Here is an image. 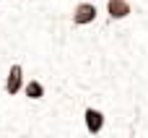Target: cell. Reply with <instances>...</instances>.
Here are the masks:
<instances>
[{"mask_svg":"<svg viewBox=\"0 0 148 138\" xmlns=\"http://www.w3.org/2000/svg\"><path fill=\"white\" fill-rule=\"evenodd\" d=\"M96 16H99V8L91 0H83V3H78L73 8V23L75 26H88V23L96 21Z\"/></svg>","mask_w":148,"mask_h":138,"instance_id":"1","label":"cell"},{"mask_svg":"<svg viewBox=\"0 0 148 138\" xmlns=\"http://www.w3.org/2000/svg\"><path fill=\"white\" fill-rule=\"evenodd\" d=\"M23 68H21V63H13L10 68H8V76H5V94H10V97H16V94H21L23 91Z\"/></svg>","mask_w":148,"mask_h":138,"instance_id":"2","label":"cell"},{"mask_svg":"<svg viewBox=\"0 0 148 138\" xmlns=\"http://www.w3.org/2000/svg\"><path fill=\"white\" fill-rule=\"evenodd\" d=\"M83 125L91 136H99L104 130V112L96 110V107H86L83 110Z\"/></svg>","mask_w":148,"mask_h":138,"instance_id":"3","label":"cell"},{"mask_svg":"<svg viewBox=\"0 0 148 138\" xmlns=\"http://www.w3.org/2000/svg\"><path fill=\"white\" fill-rule=\"evenodd\" d=\"M133 13V5L127 0H107V16L112 21H125Z\"/></svg>","mask_w":148,"mask_h":138,"instance_id":"4","label":"cell"},{"mask_svg":"<svg viewBox=\"0 0 148 138\" xmlns=\"http://www.w3.org/2000/svg\"><path fill=\"white\" fill-rule=\"evenodd\" d=\"M23 97H26V99H31V102L44 99V83H42V81H36V78L26 81V83H23Z\"/></svg>","mask_w":148,"mask_h":138,"instance_id":"5","label":"cell"}]
</instances>
